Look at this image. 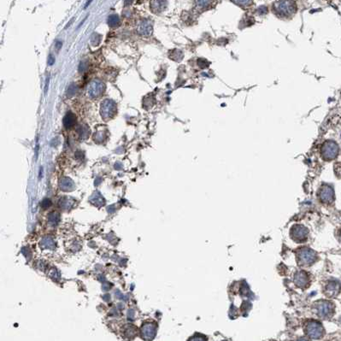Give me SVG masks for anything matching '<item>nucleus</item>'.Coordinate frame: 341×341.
<instances>
[{
  "instance_id": "aec40b11",
  "label": "nucleus",
  "mask_w": 341,
  "mask_h": 341,
  "mask_svg": "<svg viewBox=\"0 0 341 341\" xmlns=\"http://www.w3.org/2000/svg\"><path fill=\"white\" fill-rule=\"evenodd\" d=\"M339 239L341 240V230L339 231Z\"/></svg>"
},
{
  "instance_id": "f8f14e48",
  "label": "nucleus",
  "mask_w": 341,
  "mask_h": 341,
  "mask_svg": "<svg viewBox=\"0 0 341 341\" xmlns=\"http://www.w3.org/2000/svg\"><path fill=\"white\" fill-rule=\"evenodd\" d=\"M213 0H196V5L199 9H206L210 7Z\"/></svg>"
},
{
  "instance_id": "423d86ee",
  "label": "nucleus",
  "mask_w": 341,
  "mask_h": 341,
  "mask_svg": "<svg viewBox=\"0 0 341 341\" xmlns=\"http://www.w3.org/2000/svg\"><path fill=\"white\" fill-rule=\"evenodd\" d=\"M290 236L291 239L296 243L305 242L309 237V229L303 225L297 224L291 227L290 230Z\"/></svg>"
},
{
  "instance_id": "a211bd4d",
  "label": "nucleus",
  "mask_w": 341,
  "mask_h": 341,
  "mask_svg": "<svg viewBox=\"0 0 341 341\" xmlns=\"http://www.w3.org/2000/svg\"><path fill=\"white\" fill-rule=\"evenodd\" d=\"M56 46H57L56 47H57V50H59V49L61 48V46H62V43H61L60 41H58V42H57V45H56Z\"/></svg>"
},
{
  "instance_id": "412c9836",
  "label": "nucleus",
  "mask_w": 341,
  "mask_h": 341,
  "mask_svg": "<svg viewBox=\"0 0 341 341\" xmlns=\"http://www.w3.org/2000/svg\"><path fill=\"white\" fill-rule=\"evenodd\" d=\"M340 321H341V318H340Z\"/></svg>"
},
{
  "instance_id": "f3484780",
  "label": "nucleus",
  "mask_w": 341,
  "mask_h": 341,
  "mask_svg": "<svg viewBox=\"0 0 341 341\" xmlns=\"http://www.w3.org/2000/svg\"><path fill=\"white\" fill-rule=\"evenodd\" d=\"M133 0H124V4L126 6H127V5H130V4H133Z\"/></svg>"
},
{
  "instance_id": "dca6fc26",
  "label": "nucleus",
  "mask_w": 341,
  "mask_h": 341,
  "mask_svg": "<svg viewBox=\"0 0 341 341\" xmlns=\"http://www.w3.org/2000/svg\"><path fill=\"white\" fill-rule=\"evenodd\" d=\"M54 63H55V58H54L51 55H50L49 57H48V64H49L50 66H51V65H53Z\"/></svg>"
},
{
  "instance_id": "6ab92c4d",
  "label": "nucleus",
  "mask_w": 341,
  "mask_h": 341,
  "mask_svg": "<svg viewBox=\"0 0 341 341\" xmlns=\"http://www.w3.org/2000/svg\"><path fill=\"white\" fill-rule=\"evenodd\" d=\"M92 1H93V0H87V2H86V3H85V8H86V7H87V6H88L89 4H91V2H92Z\"/></svg>"
},
{
  "instance_id": "2eb2a0df",
  "label": "nucleus",
  "mask_w": 341,
  "mask_h": 341,
  "mask_svg": "<svg viewBox=\"0 0 341 341\" xmlns=\"http://www.w3.org/2000/svg\"><path fill=\"white\" fill-rule=\"evenodd\" d=\"M334 173L337 177L341 179V163H337L334 164Z\"/></svg>"
},
{
  "instance_id": "7ed1b4c3",
  "label": "nucleus",
  "mask_w": 341,
  "mask_h": 341,
  "mask_svg": "<svg viewBox=\"0 0 341 341\" xmlns=\"http://www.w3.org/2000/svg\"><path fill=\"white\" fill-rule=\"evenodd\" d=\"M314 311L316 316L322 319H328L334 313V305L333 303L327 300H319L314 305Z\"/></svg>"
},
{
  "instance_id": "0eeeda50",
  "label": "nucleus",
  "mask_w": 341,
  "mask_h": 341,
  "mask_svg": "<svg viewBox=\"0 0 341 341\" xmlns=\"http://www.w3.org/2000/svg\"><path fill=\"white\" fill-rule=\"evenodd\" d=\"M318 199L324 204L333 203L335 199L334 188L327 184L322 185L318 191Z\"/></svg>"
},
{
  "instance_id": "f257e3e1",
  "label": "nucleus",
  "mask_w": 341,
  "mask_h": 341,
  "mask_svg": "<svg viewBox=\"0 0 341 341\" xmlns=\"http://www.w3.org/2000/svg\"><path fill=\"white\" fill-rule=\"evenodd\" d=\"M274 14L280 18H291L297 12V5L292 0H279L273 4Z\"/></svg>"
},
{
  "instance_id": "39448f33",
  "label": "nucleus",
  "mask_w": 341,
  "mask_h": 341,
  "mask_svg": "<svg viewBox=\"0 0 341 341\" xmlns=\"http://www.w3.org/2000/svg\"><path fill=\"white\" fill-rule=\"evenodd\" d=\"M339 146L333 140H327L321 146V153L324 160L331 161L336 158L339 154Z\"/></svg>"
},
{
  "instance_id": "9d476101",
  "label": "nucleus",
  "mask_w": 341,
  "mask_h": 341,
  "mask_svg": "<svg viewBox=\"0 0 341 341\" xmlns=\"http://www.w3.org/2000/svg\"><path fill=\"white\" fill-rule=\"evenodd\" d=\"M167 4V0H151V7L153 12L158 13L164 11Z\"/></svg>"
},
{
  "instance_id": "ddd939ff",
  "label": "nucleus",
  "mask_w": 341,
  "mask_h": 341,
  "mask_svg": "<svg viewBox=\"0 0 341 341\" xmlns=\"http://www.w3.org/2000/svg\"><path fill=\"white\" fill-rule=\"evenodd\" d=\"M120 23V19H119V16L116 15H111L108 18V24L110 26V27H116V26L119 25Z\"/></svg>"
},
{
  "instance_id": "f03ea898",
  "label": "nucleus",
  "mask_w": 341,
  "mask_h": 341,
  "mask_svg": "<svg viewBox=\"0 0 341 341\" xmlns=\"http://www.w3.org/2000/svg\"><path fill=\"white\" fill-rule=\"evenodd\" d=\"M317 259L316 252L309 247H302L297 251V261L299 266L309 267Z\"/></svg>"
},
{
  "instance_id": "1a4fd4ad",
  "label": "nucleus",
  "mask_w": 341,
  "mask_h": 341,
  "mask_svg": "<svg viewBox=\"0 0 341 341\" xmlns=\"http://www.w3.org/2000/svg\"><path fill=\"white\" fill-rule=\"evenodd\" d=\"M341 291V285L339 282L335 281H332L328 282L325 286L324 293L328 298H335Z\"/></svg>"
},
{
  "instance_id": "6e6552de",
  "label": "nucleus",
  "mask_w": 341,
  "mask_h": 341,
  "mask_svg": "<svg viewBox=\"0 0 341 341\" xmlns=\"http://www.w3.org/2000/svg\"><path fill=\"white\" fill-rule=\"evenodd\" d=\"M294 284L299 288H306L309 284V274L304 270L298 271L294 274Z\"/></svg>"
},
{
  "instance_id": "20e7f679",
  "label": "nucleus",
  "mask_w": 341,
  "mask_h": 341,
  "mask_svg": "<svg viewBox=\"0 0 341 341\" xmlns=\"http://www.w3.org/2000/svg\"><path fill=\"white\" fill-rule=\"evenodd\" d=\"M324 327L318 321H309L305 326L306 335L311 339H319L323 337Z\"/></svg>"
},
{
  "instance_id": "9b49d317",
  "label": "nucleus",
  "mask_w": 341,
  "mask_h": 341,
  "mask_svg": "<svg viewBox=\"0 0 341 341\" xmlns=\"http://www.w3.org/2000/svg\"><path fill=\"white\" fill-rule=\"evenodd\" d=\"M75 123V116L72 112H68L63 118V125L66 128H71Z\"/></svg>"
},
{
  "instance_id": "4468645a",
  "label": "nucleus",
  "mask_w": 341,
  "mask_h": 341,
  "mask_svg": "<svg viewBox=\"0 0 341 341\" xmlns=\"http://www.w3.org/2000/svg\"><path fill=\"white\" fill-rule=\"evenodd\" d=\"M233 1L236 4H238V6H241V7L244 8L251 6L252 4V0H233Z\"/></svg>"
}]
</instances>
